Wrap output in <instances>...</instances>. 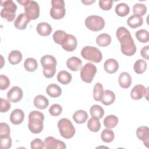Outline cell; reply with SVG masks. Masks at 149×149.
<instances>
[{"mask_svg":"<svg viewBox=\"0 0 149 149\" xmlns=\"http://www.w3.org/2000/svg\"><path fill=\"white\" fill-rule=\"evenodd\" d=\"M103 86L100 83H97L93 88V97L97 101H100L103 94Z\"/></svg>","mask_w":149,"mask_h":149,"instance_id":"40","label":"cell"},{"mask_svg":"<svg viewBox=\"0 0 149 149\" xmlns=\"http://www.w3.org/2000/svg\"><path fill=\"white\" fill-rule=\"evenodd\" d=\"M46 92L49 97L52 98H56L61 95L62 93V89L58 85L52 83L47 86Z\"/></svg>","mask_w":149,"mask_h":149,"instance_id":"22","label":"cell"},{"mask_svg":"<svg viewBox=\"0 0 149 149\" xmlns=\"http://www.w3.org/2000/svg\"><path fill=\"white\" fill-rule=\"evenodd\" d=\"M72 79L71 74L65 70L60 71L57 75L58 81L62 84H68L71 81Z\"/></svg>","mask_w":149,"mask_h":149,"instance_id":"28","label":"cell"},{"mask_svg":"<svg viewBox=\"0 0 149 149\" xmlns=\"http://www.w3.org/2000/svg\"><path fill=\"white\" fill-rule=\"evenodd\" d=\"M58 127L61 135L65 139H71L75 134L74 126L67 118L61 119L58 122Z\"/></svg>","mask_w":149,"mask_h":149,"instance_id":"6","label":"cell"},{"mask_svg":"<svg viewBox=\"0 0 149 149\" xmlns=\"http://www.w3.org/2000/svg\"><path fill=\"white\" fill-rule=\"evenodd\" d=\"M96 72V66L91 63H87L81 69L80 77L83 81L90 83L92 81Z\"/></svg>","mask_w":149,"mask_h":149,"instance_id":"9","label":"cell"},{"mask_svg":"<svg viewBox=\"0 0 149 149\" xmlns=\"http://www.w3.org/2000/svg\"><path fill=\"white\" fill-rule=\"evenodd\" d=\"M24 118V113L20 109L13 110L10 115V120L13 125H17L22 123Z\"/></svg>","mask_w":149,"mask_h":149,"instance_id":"14","label":"cell"},{"mask_svg":"<svg viewBox=\"0 0 149 149\" xmlns=\"http://www.w3.org/2000/svg\"><path fill=\"white\" fill-rule=\"evenodd\" d=\"M22 59V54L18 50L12 51L8 55V61L12 65H16Z\"/></svg>","mask_w":149,"mask_h":149,"instance_id":"27","label":"cell"},{"mask_svg":"<svg viewBox=\"0 0 149 149\" xmlns=\"http://www.w3.org/2000/svg\"><path fill=\"white\" fill-rule=\"evenodd\" d=\"M88 118L87 113L84 110H77L73 115V119L78 124H81L87 120Z\"/></svg>","mask_w":149,"mask_h":149,"instance_id":"24","label":"cell"},{"mask_svg":"<svg viewBox=\"0 0 149 149\" xmlns=\"http://www.w3.org/2000/svg\"><path fill=\"white\" fill-rule=\"evenodd\" d=\"M9 101H10L9 100L1 98V107H0L1 112L2 113L6 112L10 109L11 107V105Z\"/></svg>","mask_w":149,"mask_h":149,"instance_id":"46","label":"cell"},{"mask_svg":"<svg viewBox=\"0 0 149 149\" xmlns=\"http://www.w3.org/2000/svg\"><path fill=\"white\" fill-rule=\"evenodd\" d=\"M68 34L65 33L64 31L59 30L54 32L53 34V39L54 41L58 44L61 45L63 42L66 37H67Z\"/></svg>","mask_w":149,"mask_h":149,"instance_id":"39","label":"cell"},{"mask_svg":"<svg viewBox=\"0 0 149 149\" xmlns=\"http://www.w3.org/2000/svg\"><path fill=\"white\" fill-rule=\"evenodd\" d=\"M51 4L50 16L56 20L62 19L66 13L64 1L63 0H52L51 1Z\"/></svg>","mask_w":149,"mask_h":149,"instance_id":"8","label":"cell"},{"mask_svg":"<svg viewBox=\"0 0 149 149\" xmlns=\"http://www.w3.org/2000/svg\"><path fill=\"white\" fill-rule=\"evenodd\" d=\"M90 112L92 117L98 119H101L104 115V109L98 105H93L91 106L90 109Z\"/></svg>","mask_w":149,"mask_h":149,"instance_id":"31","label":"cell"},{"mask_svg":"<svg viewBox=\"0 0 149 149\" xmlns=\"http://www.w3.org/2000/svg\"><path fill=\"white\" fill-rule=\"evenodd\" d=\"M115 94L111 90H104L101 98V102L105 105L112 104L115 100Z\"/></svg>","mask_w":149,"mask_h":149,"instance_id":"18","label":"cell"},{"mask_svg":"<svg viewBox=\"0 0 149 149\" xmlns=\"http://www.w3.org/2000/svg\"><path fill=\"white\" fill-rule=\"evenodd\" d=\"M10 127L9 125L4 122L0 123V138L10 136Z\"/></svg>","mask_w":149,"mask_h":149,"instance_id":"41","label":"cell"},{"mask_svg":"<svg viewBox=\"0 0 149 149\" xmlns=\"http://www.w3.org/2000/svg\"><path fill=\"white\" fill-rule=\"evenodd\" d=\"M85 25L87 29L93 31H98L105 26V21L104 19L97 15H91L85 20Z\"/></svg>","mask_w":149,"mask_h":149,"instance_id":"7","label":"cell"},{"mask_svg":"<svg viewBox=\"0 0 149 149\" xmlns=\"http://www.w3.org/2000/svg\"><path fill=\"white\" fill-rule=\"evenodd\" d=\"M136 135L139 139L143 141L144 144L148 147L149 129L147 126H140L136 130Z\"/></svg>","mask_w":149,"mask_h":149,"instance_id":"13","label":"cell"},{"mask_svg":"<svg viewBox=\"0 0 149 149\" xmlns=\"http://www.w3.org/2000/svg\"><path fill=\"white\" fill-rule=\"evenodd\" d=\"M44 147L46 149H65L66 146L64 142L49 136L44 140Z\"/></svg>","mask_w":149,"mask_h":149,"instance_id":"10","label":"cell"},{"mask_svg":"<svg viewBox=\"0 0 149 149\" xmlns=\"http://www.w3.org/2000/svg\"><path fill=\"white\" fill-rule=\"evenodd\" d=\"M36 30L40 36H48L52 32V27L48 23L41 22L37 24Z\"/></svg>","mask_w":149,"mask_h":149,"instance_id":"21","label":"cell"},{"mask_svg":"<svg viewBox=\"0 0 149 149\" xmlns=\"http://www.w3.org/2000/svg\"><path fill=\"white\" fill-rule=\"evenodd\" d=\"M120 43L122 52L126 56H132L136 52V47L129 31L125 27H119L116 33Z\"/></svg>","mask_w":149,"mask_h":149,"instance_id":"1","label":"cell"},{"mask_svg":"<svg viewBox=\"0 0 149 149\" xmlns=\"http://www.w3.org/2000/svg\"><path fill=\"white\" fill-rule=\"evenodd\" d=\"M34 105L38 109H44L49 105L48 100L42 95H38L35 97L33 100Z\"/></svg>","mask_w":149,"mask_h":149,"instance_id":"19","label":"cell"},{"mask_svg":"<svg viewBox=\"0 0 149 149\" xmlns=\"http://www.w3.org/2000/svg\"><path fill=\"white\" fill-rule=\"evenodd\" d=\"M0 146L2 149H9L12 146V139L10 136L0 138Z\"/></svg>","mask_w":149,"mask_h":149,"instance_id":"43","label":"cell"},{"mask_svg":"<svg viewBox=\"0 0 149 149\" xmlns=\"http://www.w3.org/2000/svg\"><path fill=\"white\" fill-rule=\"evenodd\" d=\"M132 83V77L127 73L123 72L119 76V84L123 88H129Z\"/></svg>","mask_w":149,"mask_h":149,"instance_id":"20","label":"cell"},{"mask_svg":"<svg viewBox=\"0 0 149 149\" xmlns=\"http://www.w3.org/2000/svg\"><path fill=\"white\" fill-rule=\"evenodd\" d=\"M30 21V20L28 19L25 13H21L15 19L14 22V26L17 29L24 30Z\"/></svg>","mask_w":149,"mask_h":149,"instance_id":"15","label":"cell"},{"mask_svg":"<svg viewBox=\"0 0 149 149\" xmlns=\"http://www.w3.org/2000/svg\"><path fill=\"white\" fill-rule=\"evenodd\" d=\"M147 69V62L144 59H138L133 66L134 71L137 74L143 73Z\"/></svg>","mask_w":149,"mask_h":149,"instance_id":"33","label":"cell"},{"mask_svg":"<svg viewBox=\"0 0 149 149\" xmlns=\"http://www.w3.org/2000/svg\"><path fill=\"white\" fill-rule=\"evenodd\" d=\"M115 134L113 130L108 128L102 130L101 134V138L102 140L105 143H110L114 139Z\"/></svg>","mask_w":149,"mask_h":149,"instance_id":"35","label":"cell"},{"mask_svg":"<svg viewBox=\"0 0 149 149\" xmlns=\"http://www.w3.org/2000/svg\"><path fill=\"white\" fill-rule=\"evenodd\" d=\"M10 85V80L9 78L3 74L0 76V89L1 90H6Z\"/></svg>","mask_w":149,"mask_h":149,"instance_id":"45","label":"cell"},{"mask_svg":"<svg viewBox=\"0 0 149 149\" xmlns=\"http://www.w3.org/2000/svg\"><path fill=\"white\" fill-rule=\"evenodd\" d=\"M44 114L38 111H31L29 115L28 127L29 130L34 134H38L43 130Z\"/></svg>","mask_w":149,"mask_h":149,"instance_id":"2","label":"cell"},{"mask_svg":"<svg viewBox=\"0 0 149 149\" xmlns=\"http://www.w3.org/2000/svg\"><path fill=\"white\" fill-rule=\"evenodd\" d=\"M116 13L121 17L127 16L130 11L129 6L125 3H120L118 4L115 7Z\"/></svg>","mask_w":149,"mask_h":149,"instance_id":"30","label":"cell"},{"mask_svg":"<svg viewBox=\"0 0 149 149\" xmlns=\"http://www.w3.org/2000/svg\"><path fill=\"white\" fill-rule=\"evenodd\" d=\"M21 5L24 6V12L26 16L30 20L37 19L40 15V7L35 1L22 0L17 1Z\"/></svg>","mask_w":149,"mask_h":149,"instance_id":"3","label":"cell"},{"mask_svg":"<svg viewBox=\"0 0 149 149\" xmlns=\"http://www.w3.org/2000/svg\"><path fill=\"white\" fill-rule=\"evenodd\" d=\"M148 87L145 88V90L144 91V95L145 96L147 100H148Z\"/></svg>","mask_w":149,"mask_h":149,"instance_id":"50","label":"cell"},{"mask_svg":"<svg viewBox=\"0 0 149 149\" xmlns=\"http://www.w3.org/2000/svg\"><path fill=\"white\" fill-rule=\"evenodd\" d=\"M104 68L105 70L108 73H114L119 69V64L117 61L115 59L110 58L107 59L104 64Z\"/></svg>","mask_w":149,"mask_h":149,"instance_id":"17","label":"cell"},{"mask_svg":"<svg viewBox=\"0 0 149 149\" xmlns=\"http://www.w3.org/2000/svg\"><path fill=\"white\" fill-rule=\"evenodd\" d=\"M88 129L93 132H97L101 128V123L98 119L95 118H91L87 122Z\"/></svg>","mask_w":149,"mask_h":149,"instance_id":"32","label":"cell"},{"mask_svg":"<svg viewBox=\"0 0 149 149\" xmlns=\"http://www.w3.org/2000/svg\"><path fill=\"white\" fill-rule=\"evenodd\" d=\"M62 111V107L58 104H54L52 105L49 109V112L50 115L54 116H57L59 115Z\"/></svg>","mask_w":149,"mask_h":149,"instance_id":"42","label":"cell"},{"mask_svg":"<svg viewBox=\"0 0 149 149\" xmlns=\"http://www.w3.org/2000/svg\"><path fill=\"white\" fill-rule=\"evenodd\" d=\"M63 49L68 52H72L74 51L77 45V41L76 38L72 35L68 34L67 37L61 44Z\"/></svg>","mask_w":149,"mask_h":149,"instance_id":"12","label":"cell"},{"mask_svg":"<svg viewBox=\"0 0 149 149\" xmlns=\"http://www.w3.org/2000/svg\"><path fill=\"white\" fill-rule=\"evenodd\" d=\"M136 38L142 43L147 42L149 41V34L147 30L141 29L136 31L135 34Z\"/></svg>","mask_w":149,"mask_h":149,"instance_id":"38","label":"cell"},{"mask_svg":"<svg viewBox=\"0 0 149 149\" xmlns=\"http://www.w3.org/2000/svg\"><path fill=\"white\" fill-rule=\"evenodd\" d=\"M113 1L112 0H100L99 1V6L104 10H108L112 7Z\"/></svg>","mask_w":149,"mask_h":149,"instance_id":"47","label":"cell"},{"mask_svg":"<svg viewBox=\"0 0 149 149\" xmlns=\"http://www.w3.org/2000/svg\"><path fill=\"white\" fill-rule=\"evenodd\" d=\"M145 88V87L142 84L136 85L135 86L133 87L131 91V98L135 100H138L142 98Z\"/></svg>","mask_w":149,"mask_h":149,"instance_id":"23","label":"cell"},{"mask_svg":"<svg viewBox=\"0 0 149 149\" xmlns=\"http://www.w3.org/2000/svg\"><path fill=\"white\" fill-rule=\"evenodd\" d=\"M24 67L27 71L34 72L38 67L37 61L33 58H27L24 62Z\"/></svg>","mask_w":149,"mask_h":149,"instance_id":"34","label":"cell"},{"mask_svg":"<svg viewBox=\"0 0 149 149\" xmlns=\"http://www.w3.org/2000/svg\"><path fill=\"white\" fill-rule=\"evenodd\" d=\"M55 65H47L42 66V72L44 76L47 78L52 77L56 72Z\"/></svg>","mask_w":149,"mask_h":149,"instance_id":"36","label":"cell"},{"mask_svg":"<svg viewBox=\"0 0 149 149\" xmlns=\"http://www.w3.org/2000/svg\"><path fill=\"white\" fill-rule=\"evenodd\" d=\"M81 55L85 59L95 63L100 62L102 58L100 50L97 48L91 46L83 47L81 51Z\"/></svg>","mask_w":149,"mask_h":149,"instance_id":"5","label":"cell"},{"mask_svg":"<svg viewBox=\"0 0 149 149\" xmlns=\"http://www.w3.org/2000/svg\"><path fill=\"white\" fill-rule=\"evenodd\" d=\"M143 19L142 17H140L136 15H132L130 16L127 20V23L129 27L132 29H136L141 26L143 24Z\"/></svg>","mask_w":149,"mask_h":149,"instance_id":"25","label":"cell"},{"mask_svg":"<svg viewBox=\"0 0 149 149\" xmlns=\"http://www.w3.org/2000/svg\"><path fill=\"white\" fill-rule=\"evenodd\" d=\"M30 147L32 149H42L44 148V142L40 139L36 138L31 141Z\"/></svg>","mask_w":149,"mask_h":149,"instance_id":"44","label":"cell"},{"mask_svg":"<svg viewBox=\"0 0 149 149\" xmlns=\"http://www.w3.org/2000/svg\"><path fill=\"white\" fill-rule=\"evenodd\" d=\"M148 52H149V46L148 45H146L145 47H144L143 48H142V49H141V55L143 58H144L146 59H149V54H148Z\"/></svg>","mask_w":149,"mask_h":149,"instance_id":"48","label":"cell"},{"mask_svg":"<svg viewBox=\"0 0 149 149\" xmlns=\"http://www.w3.org/2000/svg\"><path fill=\"white\" fill-rule=\"evenodd\" d=\"M118 123V118L113 115H109L104 119V125L108 129L115 127Z\"/></svg>","mask_w":149,"mask_h":149,"instance_id":"29","label":"cell"},{"mask_svg":"<svg viewBox=\"0 0 149 149\" xmlns=\"http://www.w3.org/2000/svg\"><path fill=\"white\" fill-rule=\"evenodd\" d=\"M1 6H3L1 11V16L7 22H12L15 18L17 10L16 5L12 0L2 1Z\"/></svg>","mask_w":149,"mask_h":149,"instance_id":"4","label":"cell"},{"mask_svg":"<svg viewBox=\"0 0 149 149\" xmlns=\"http://www.w3.org/2000/svg\"><path fill=\"white\" fill-rule=\"evenodd\" d=\"M111 42V36L107 33L100 34L96 38V42L98 45L102 47H105L109 45Z\"/></svg>","mask_w":149,"mask_h":149,"instance_id":"26","label":"cell"},{"mask_svg":"<svg viewBox=\"0 0 149 149\" xmlns=\"http://www.w3.org/2000/svg\"><path fill=\"white\" fill-rule=\"evenodd\" d=\"M82 65V61L76 56H72L68 59L66 61L67 67L72 71L76 72L80 70Z\"/></svg>","mask_w":149,"mask_h":149,"instance_id":"16","label":"cell"},{"mask_svg":"<svg viewBox=\"0 0 149 149\" xmlns=\"http://www.w3.org/2000/svg\"><path fill=\"white\" fill-rule=\"evenodd\" d=\"M133 12L134 15L141 17L146 13L147 7L143 3H136L133 7Z\"/></svg>","mask_w":149,"mask_h":149,"instance_id":"37","label":"cell"},{"mask_svg":"<svg viewBox=\"0 0 149 149\" xmlns=\"http://www.w3.org/2000/svg\"><path fill=\"white\" fill-rule=\"evenodd\" d=\"M95 1H81V2L84 3L85 5H90L92 3H94L95 2Z\"/></svg>","mask_w":149,"mask_h":149,"instance_id":"49","label":"cell"},{"mask_svg":"<svg viewBox=\"0 0 149 149\" xmlns=\"http://www.w3.org/2000/svg\"><path fill=\"white\" fill-rule=\"evenodd\" d=\"M23 97V91L18 86L12 87L7 93V98L10 102L16 103L22 100Z\"/></svg>","mask_w":149,"mask_h":149,"instance_id":"11","label":"cell"}]
</instances>
